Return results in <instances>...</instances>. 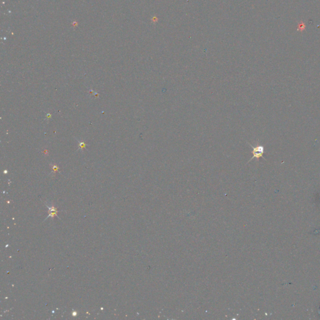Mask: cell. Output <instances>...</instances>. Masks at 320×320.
Wrapping results in <instances>:
<instances>
[{
    "label": "cell",
    "mask_w": 320,
    "mask_h": 320,
    "mask_svg": "<svg viewBox=\"0 0 320 320\" xmlns=\"http://www.w3.org/2000/svg\"><path fill=\"white\" fill-rule=\"evenodd\" d=\"M250 147H251L253 149L252 150V153H253V156L252 158L250 159L249 161H248V163L252 161V160H253V159L256 158L257 160H258L260 158H263V159H265V158H263V154H264V152H265V148H264L263 146L262 145H256L255 146V147H253V146L251 144H249V143H248Z\"/></svg>",
    "instance_id": "obj_1"
}]
</instances>
